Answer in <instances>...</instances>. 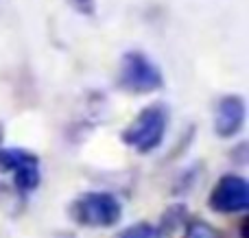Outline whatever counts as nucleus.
Listing matches in <instances>:
<instances>
[{"instance_id": "nucleus-1", "label": "nucleus", "mask_w": 249, "mask_h": 238, "mask_svg": "<svg viewBox=\"0 0 249 238\" xmlns=\"http://www.w3.org/2000/svg\"><path fill=\"white\" fill-rule=\"evenodd\" d=\"M168 125V114L162 105H151V107L142 109L133 122L124 129L123 142L127 147L136 149L138 153H151L153 149L160 147V142L166 136Z\"/></svg>"}, {"instance_id": "nucleus-2", "label": "nucleus", "mask_w": 249, "mask_h": 238, "mask_svg": "<svg viewBox=\"0 0 249 238\" xmlns=\"http://www.w3.org/2000/svg\"><path fill=\"white\" fill-rule=\"evenodd\" d=\"M123 217V205L112 192H86L72 204V219L86 227H114Z\"/></svg>"}, {"instance_id": "nucleus-3", "label": "nucleus", "mask_w": 249, "mask_h": 238, "mask_svg": "<svg viewBox=\"0 0 249 238\" xmlns=\"http://www.w3.org/2000/svg\"><path fill=\"white\" fill-rule=\"evenodd\" d=\"M118 83L123 90L133 92V94H146L162 87L164 79L160 68L142 52H124L121 61V72H118Z\"/></svg>"}, {"instance_id": "nucleus-4", "label": "nucleus", "mask_w": 249, "mask_h": 238, "mask_svg": "<svg viewBox=\"0 0 249 238\" xmlns=\"http://www.w3.org/2000/svg\"><path fill=\"white\" fill-rule=\"evenodd\" d=\"M0 170L13 175V184L22 195H29L39 186V162L22 149H0Z\"/></svg>"}, {"instance_id": "nucleus-5", "label": "nucleus", "mask_w": 249, "mask_h": 238, "mask_svg": "<svg viewBox=\"0 0 249 238\" xmlns=\"http://www.w3.org/2000/svg\"><path fill=\"white\" fill-rule=\"evenodd\" d=\"M214 212L219 214H241L249 208V186L238 175H223L212 188L208 199Z\"/></svg>"}, {"instance_id": "nucleus-6", "label": "nucleus", "mask_w": 249, "mask_h": 238, "mask_svg": "<svg viewBox=\"0 0 249 238\" xmlns=\"http://www.w3.org/2000/svg\"><path fill=\"white\" fill-rule=\"evenodd\" d=\"M245 125V101L241 96H223L216 105L214 131L221 138H234Z\"/></svg>"}, {"instance_id": "nucleus-7", "label": "nucleus", "mask_w": 249, "mask_h": 238, "mask_svg": "<svg viewBox=\"0 0 249 238\" xmlns=\"http://www.w3.org/2000/svg\"><path fill=\"white\" fill-rule=\"evenodd\" d=\"M184 238H221V234L203 219H193L184 225Z\"/></svg>"}, {"instance_id": "nucleus-8", "label": "nucleus", "mask_w": 249, "mask_h": 238, "mask_svg": "<svg viewBox=\"0 0 249 238\" xmlns=\"http://www.w3.org/2000/svg\"><path fill=\"white\" fill-rule=\"evenodd\" d=\"M114 238H162V234H160V230L155 225H151V223H133L127 230L118 232Z\"/></svg>"}, {"instance_id": "nucleus-9", "label": "nucleus", "mask_w": 249, "mask_h": 238, "mask_svg": "<svg viewBox=\"0 0 249 238\" xmlns=\"http://www.w3.org/2000/svg\"><path fill=\"white\" fill-rule=\"evenodd\" d=\"M184 219H186V208L184 205H177V208H171L166 214H164V221H162V225L158 227L160 230V234H171L173 230H177V227L184 223Z\"/></svg>"}, {"instance_id": "nucleus-10", "label": "nucleus", "mask_w": 249, "mask_h": 238, "mask_svg": "<svg viewBox=\"0 0 249 238\" xmlns=\"http://www.w3.org/2000/svg\"><path fill=\"white\" fill-rule=\"evenodd\" d=\"M57 238H74L72 234H61V236H57Z\"/></svg>"}]
</instances>
